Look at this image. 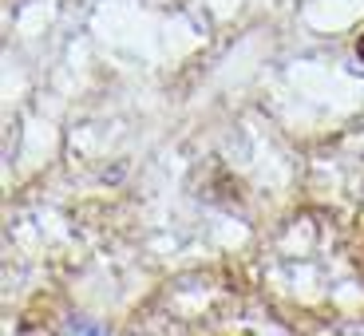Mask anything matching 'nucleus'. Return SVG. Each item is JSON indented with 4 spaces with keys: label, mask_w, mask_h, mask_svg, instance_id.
Masks as SVG:
<instances>
[{
    "label": "nucleus",
    "mask_w": 364,
    "mask_h": 336,
    "mask_svg": "<svg viewBox=\"0 0 364 336\" xmlns=\"http://www.w3.org/2000/svg\"><path fill=\"white\" fill-rule=\"evenodd\" d=\"M356 55L364 60V32H360V40H356Z\"/></svg>",
    "instance_id": "1"
}]
</instances>
